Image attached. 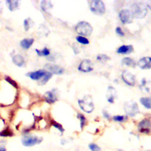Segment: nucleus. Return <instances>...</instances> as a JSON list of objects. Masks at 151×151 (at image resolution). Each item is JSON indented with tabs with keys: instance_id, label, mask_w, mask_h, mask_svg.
<instances>
[{
	"instance_id": "obj_18",
	"label": "nucleus",
	"mask_w": 151,
	"mask_h": 151,
	"mask_svg": "<svg viewBox=\"0 0 151 151\" xmlns=\"http://www.w3.org/2000/svg\"><path fill=\"white\" fill-rule=\"evenodd\" d=\"M34 40L33 39H24L20 42L21 47L25 50L29 49L32 45Z\"/></svg>"
},
{
	"instance_id": "obj_37",
	"label": "nucleus",
	"mask_w": 151,
	"mask_h": 151,
	"mask_svg": "<svg viewBox=\"0 0 151 151\" xmlns=\"http://www.w3.org/2000/svg\"><path fill=\"white\" fill-rule=\"evenodd\" d=\"M0 151H7V149L5 147L1 146L0 147Z\"/></svg>"
},
{
	"instance_id": "obj_36",
	"label": "nucleus",
	"mask_w": 151,
	"mask_h": 151,
	"mask_svg": "<svg viewBox=\"0 0 151 151\" xmlns=\"http://www.w3.org/2000/svg\"><path fill=\"white\" fill-rule=\"evenodd\" d=\"M102 113H103V116L104 118L107 119H110V116L109 115V113L107 112V110H103L102 111Z\"/></svg>"
},
{
	"instance_id": "obj_8",
	"label": "nucleus",
	"mask_w": 151,
	"mask_h": 151,
	"mask_svg": "<svg viewBox=\"0 0 151 151\" xmlns=\"http://www.w3.org/2000/svg\"><path fill=\"white\" fill-rule=\"evenodd\" d=\"M122 79L125 83L129 86H134L136 83L135 76L128 70H124L122 73Z\"/></svg>"
},
{
	"instance_id": "obj_32",
	"label": "nucleus",
	"mask_w": 151,
	"mask_h": 151,
	"mask_svg": "<svg viewBox=\"0 0 151 151\" xmlns=\"http://www.w3.org/2000/svg\"><path fill=\"white\" fill-rule=\"evenodd\" d=\"M89 148L91 151H102L101 147L95 143H90L89 145Z\"/></svg>"
},
{
	"instance_id": "obj_38",
	"label": "nucleus",
	"mask_w": 151,
	"mask_h": 151,
	"mask_svg": "<svg viewBox=\"0 0 151 151\" xmlns=\"http://www.w3.org/2000/svg\"><path fill=\"white\" fill-rule=\"evenodd\" d=\"M118 151H125V150H122V149H118Z\"/></svg>"
},
{
	"instance_id": "obj_7",
	"label": "nucleus",
	"mask_w": 151,
	"mask_h": 151,
	"mask_svg": "<svg viewBox=\"0 0 151 151\" xmlns=\"http://www.w3.org/2000/svg\"><path fill=\"white\" fill-rule=\"evenodd\" d=\"M121 21L123 24H128L132 23L133 16L131 10L128 9L122 10L119 14Z\"/></svg>"
},
{
	"instance_id": "obj_23",
	"label": "nucleus",
	"mask_w": 151,
	"mask_h": 151,
	"mask_svg": "<svg viewBox=\"0 0 151 151\" xmlns=\"http://www.w3.org/2000/svg\"><path fill=\"white\" fill-rule=\"evenodd\" d=\"M77 118L79 119L80 120V128L81 130H83L84 127L86 126V122H87V120L86 118H85V116L82 114L80 113H78L77 115Z\"/></svg>"
},
{
	"instance_id": "obj_6",
	"label": "nucleus",
	"mask_w": 151,
	"mask_h": 151,
	"mask_svg": "<svg viewBox=\"0 0 151 151\" xmlns=\"http://www.w3.org/2000/svg\"><path fill=\"white\" fill-rule=\"evenodd\" d=\"M43 141V138L36 136H24L21 139V143L24 146L31 147L39 144Z\"/></svg>"
},
{
	"instance_id": "obj_21",
	"label": "nucleus",
	"mask_w": 151,
	"mask_h": 151,
	"mask_svg": "<svg viewBox=\"0 0 151 151\" xmlns=\"http://www.w3.org/2000/svg\"><path fill=\"white\" fill-rule=\"evenodd\" d=\"M7 3L9 10L11 11L16 10L19 7L18 1H11V0H8V1H7Z\"/></svg>"
},
{
	"instance_id": "obj_5",
	"label": "nucleus",
	"mask_w": 151,
	"mask_h": 151,
	"mask_svg": "<svg viewBox=\"0 0 151 151\" xmlns=\"http://www.w3.org/2000/svg\"><path fill=\"white\" fill-rule=\"evenodd\" d=\"M90 11L97 15H103L106 12V7L101 0H93L90 4Z\"/></svg>"
},
{
	"instance_id": "obj_3",
	"label": "nucleus",
	"mask_w": 151,
	"mask_h": 151,
	"mask_svg": "<svg viewBox=\"0 0 151 151\" xmlns=\"http://www.w3.org/2000/svg\"><path fill=\"white\" fill-rule=\"evenodd\" d=\"M131 11L132 13L133 17L139 19L145 18L147 13L146 7L141 3L133 4L131 7Z\"/></svg>"
},
{
	"instance_id": "obj_28",
	"label": "nucleus",
	"mask_w": 151,
	"mask_h": 151,
	"mask_svg": "<svg viewBox=\"0 0 151 151\" xmlns=\"http://www.w3.org/2000/svg\"><path fill=\"white\" fill-rule=\"evenodd\" d=\"M112 119L115 122H124L128 120V117L123 115H116L112 118Z\"/></svg>"
},
{
	"instance_id": "obj_14",
	"label": "nucleus",
	"mask_w": 151,
	"mask_h": 151,
	"mask_svg": "<svg viewBox=\"0 0 151 151\" xmlns=\"http://www.w3.org/2000/svg\"><path fill=\"white\" fill-rule=\"evenodd\" d=\"M138 66L143 70H148L151 68V57H144L140 59L138 62Z\"/></svg>"
},
{
	"instance_id": "obj_16",
	"label": "nucleus",
	"mask_w": 151,
	"mask_h": 151,
	"mask_svg": "<svg viewBox=\"0 0 151 151\" xmlns=\"http://www.w3.org/2000/svg\"><path fill=\"white\" fill-rule=\"evenodd\" d=\"M134 51L133 46L132 45H123L120 46L116 52L121 54H129L132 53Z\"/></svg>"
},
{
	"instance_id": "obj_27",
	"label": "nucleus",
	"mask_w": 151,
	"mask_h": 151,
	"mask_svg": "<svg viewBox=\"0 0 151 151\" xmlns=\"http://www.w3.org/2000/svg\"><path fill=\"white\" fill-rule=\"evenodd\" d=\"M52 125L54 128H55L56 129H57L59 130V131L61 133V135H63V132H64V129L63 128V126H62L61 124L59 123L58 122H56V121H52Z\"/></svg>"
},
{
	"instance_id": "obj_10",
	"label": "nucleus",
	"mask_w": 151,
	"mask_h": 151,
	"mask_svg": "<svg viewBox=\"0 0 151 151\" xmlns=\"http://www.w3.org/2000/svg\"><path fill=\"white\" fill-rule=\"evenodd\" d=\"M78 70L83 73H89L93 70V64L89 59H85L79 64Z\"/></svg>"
},
{
	"instance_id": "obj_9",
	"label": "nucleus",
	"mask_w": 151,
	"mask_h": 151,
	"mask_svg": "<svg viewBox=\"0 0 151 151\" xmlns=\"http://www.w3.org/2000/svg\"><path fill=\"white\" fill-rule=\"evenodd\" d=\"M139 132L142 133H149L151 132V121L148 119L142 120L138 125Z\"/></svg>"
},
{
	"instance_id": "obj_22",
	"label": "nucleus",
	"mask_w": 151,
	"mask_h": 151,
	"mask_svg": "<svg viewBox=\"0 0 151 151\" xmlns=\"http://www.w3.org/2000/svg\"><path fill=\"white\" fill-rule=\"evenodd\" d=\"M52 76H53V74L51 73L50 72L47 71L46 74L44 75V76L41 80H40V82H39V84L42 86L46 85L49 82V80L52 78Z\"/></svg>"
},
{
	"instance_id": "obj_4",
	"label": "nucleus",
	"mask_w": 151,
	"mask_h": 151,
	"mask_svg": "<svg viewBox=\"0 0 151 151\" xmlns=\"http://www.w3.org/2000/svg\"><path fill=\"white\" fill-rule=\"evenodd\" d=\"M123 109L126 114L130 117L135 116L139 112V109L137 103L132 100L125 102Z\"/></svg>"
},
{
	"instance_id": "obj_11",
	"label": "nucleus",
	"mask_w": 151,
	"mask_h": 151,
	"mask_svg": "<svg viewBox=\"0 0 151 151\" xmlns=\"http://www.w3.org/2000/svg\"><path fill=\"white\" fill-rule=\"evenodd\" d=\"M44 68L51 73L57 75L62 74L64 72V69L63 67L54 64H46Z\"/></svg>"
},
{
	"instance_id": "obj_30",
	"label": "nucleus",
	"mask_w": 151,
	"mask_h": 151,
	"mask_svg": "<svg viewBox=\"0 0 151 151\" xmlns=\"http://www.w3.org/2000/svg\"><path fill=\"white\" fill-rule=\"evenodd\" d=\"M52 5L51 4V3L50 1H42L41 3V7L42 10L43 11H46L47 10L52 8Z\"/></svg>"
},
{
	"instance_id": "obj_17",
	"label": "nucleus",
	"mask_w": 151,
	"mask_h": 151,
	"mask_svg": "<svg viewBox=\"0 0 151 151\" xmlns=\"http://www.w3.org/2000/svg\"><path fill=\"white\" fill-rule=\"evenodd\" d=\"M13 62L18 67H23L25 64V61L22 56L20 54H16L12 58Z\"/></svg>"
},
{
	"instance_id": "obj_33",
	"label": "nucleus",
	"mask_w": 151,
	"mask_h": 151,
	"mask_svg": "<svg viewBox=\"0 0 151 151\" xmlns=\"http://www.w3.org/2000/svg\"><path fill=\"white\" fill-rule=\"evenodd\" d=\"M5 80H6V82H7L8 83H10L11 86H13L15 88H16V89L18 88V85H17V83L14 80H13L10 77H9V76L6 77Z\"/></svg>"
},
{
	"instance_id": "obj_12",
	"label": "nucleus",
	"mask_w": 151,
	"mask_h": 151,
	"mask_svg": "<svg viewBox=\"0 0 151 151\" xmlns=\"http://www.w3.org/2000/svg\"><path fill=\"white\" fill-rule=\"evenodd\" d=\"M46 72L47 71L45 70H39L38 71L28 73L27 74V75L33 80H41L44 76Z\"/></svg>"
},
{
	"instance_id": "obj_31",
	"label": "nucleus",
	"mask_w": 151,
	"mask_h": 151,
	"mask_svg": "<svg viewBox=\"0 0 151 151\" xmlns=\"http://www.w3.org/2000/svg\"><path fill=\"white\" fill-rule=\"evenodd\" d=\"M147 81L146 80L145 78H143L142 80V82H141V84H140V89L142 90H145L147 92H149V88L147 86Z\"/></svg>"
},
{
	"instance_id": "obj_13",
	"label": "nucleus",
	"mask_w": 151,
	"mask_h": 151,
	"mask_svg": "<svg viewBox=\"0 0 151 151\" xmlns=\"http://www.w3.org/2000/svg\"><path fill=\"white\" fill-rule=\"evenodd\" d=\"M116 97H117V92L115 88L111 86H109L107 87V90L106 93V98H107V102L111 104L114 103Z\"/></svg>"
},
{
	"instance_id": "obj_19",
	"label": "nucleus",
	"mask_w": 151,
	"mask_h": 151,
	"mask_svg": "<svg viewBox=\"0 0 151 151\" xmlns=\"http://www.w3.org/2000/svg\"><path fill=\"white\" fill-rule=\"evenodd\" d=\"M141 104L147 109H151V97H142L140 99Z\"/></svg>"
},
{
	"instance_id": "obj_24",
	"label": "nucleus",
	"mask_w": 151,
	"mask_h": 151,
	"mask_svg": "<svg viewBox=\"0 0 151 151\" xmlns=\"http://www.w3.org/2000/svg\"><path fill=\"white\" fill-rule=\"evenodd\" d=\"M14 136L13 131L8 128H6L1 132H0V136L2 137H12Z\"/></svg>"
},
{
	"instance_id": "obj_26",
	"label": "nucleus",
	"mask_w": 151,
	"mask_h": 151,
	"mask_svg": "<svg viewBox=\"0 0 151 151\" xmlns=\"http://www.w3.org/2000/svg\"><path fill=\"white\" fill-rule=\"evenodd\" d=\"M76 39L77 42H79V43L83 44V45H87L89 44V40L87 39V38L83 37V36H77L76 38Z\"/></svg>"
},
{
	"instance_id": "obj_39",
	"label": "nucleus",
	"mask_w": 151,
	"mask_h": 151,
	"mask_svg": "<svg viewBox=\"0 0 151 151\" xmlns=\"http://www.w3.org/2000/svg\"><path fill=\"white\" fill-rule=\"evenodd\" d=\"M146 151H151V150H146Z\"/></svg>"
},
{
	"instance_id": "obj_35",
	"label": "nucleus",
	"mask_w": 151,
	"mask_h": 151,
	"mask_svg": "<svg viewBox=\"0 0 151 151\" xmlns=\"http://www.w3.org/2000/svg\"><path fill=\"white\" fill-rule=\"evenodd\" d=\"M115 31H116V34H117L118 35H119V36H121V37H123V36L125 35L124 32L123 31L122 29L120 27H117L116 28Z\"/></svg>"
},
{
	"instance_id": "obj_25",
	"label": "nucleus",
	"mask_w": 151,
	"mask_h": 151,
	"mask_svg": "<svg viewBox=\"0 0 151 151\" xmlns=\"http://www.w3.org/2000/svg\"><path fill=\"white\" fill-rule=\"evenodd\" d=\"M35 52H36L37 54L39 56H49V54L50 53L49 49H48L46 47L44 48V49L42 50L35 49Z\"/></svg>"
},
{
	"instance_id": "obj_34",
	"label": "nucleus",
	"mask_w": 151,
	"mask_h": 151,
	"mask_svg": "<svg viewBox=\"0 0 151 151\" xmlns=\"http://www.w3.org/2000/svg\"><path fill=\"white\" fill-rule=\"evenodd\" d=\"M30 18L25 19L24 21V27L25 31H28L30 27Z\"/></svg>"
},
{
	"instance_id": "obj_29",
	"label": "nucleus",
	"mask_w": 151,
	"mask_h": 151,
	"mask_svg": "<svg viewBox=\"0 0 151 151\" xmlns=\"http://www.w3.org/2000/svg\"><path fill=\"white\" fill-rule=\"evenodd\" d=\"M96 60L99 61L106 62V61H107L108 60H110V58L109 56H108L106 54H99L96 56Z\"/></svg>"
},
{
	"instance_id": "obj_20",
	"label": "nucleus",
	"mask_w": 151,
	"mask_h": 151,
	"mask_svg": "<svg viewBox=\"0 0 151 151\" xmlns=\"http://www.w3.org/2000/svg\"><path fill=\"white\" fill-rule=\"evenodd\" d=\"M122 64L123 65H125L132 68H135L136 66V63H135V61L130 57L123 58L122 60Z\"/></svg>"
},
{
	"instance_id": "obj_2",
	"label": "nucleus",
	"mask_w": 151,
	"mask_h": 151,
	"mask_svg": "<svg viewBox=\"0 0 151 151\" xmlns=\"http://www.w3.org/2000/svg\"><path fill=\"white\" fill-rule=\"evenodd\" d=\"M75 30L80 36H90L93 32V27L86 21H80L75 27Z\"/></svg>"
},
{
	"instance_id": "obj_1",
	"label": "nucleus",
	"mask_w": 151,
	"mask_h": 151,
	"mask_svg": "<svg viewBox=\"0 0 151 151\" xmlns=\"http://www.w3.org/2000/svg\"><path fill=\"white\" fill-rule=\"evenodd\" d=\"M78 104L81 109L87 113H90L94 110L95 106L93 99L89 95L85 96L82 99L78 100Z\"/></svg>"
},
{
	"instance_id": "obj_15",
	"label": "nucleus",
	"mask_w": 151,
	"mask_h": 151,
	"mask_svg": "<svg viewBox=\"0 0 151 151\" xmlns=\"http://www.w3.org/2000/svg\"><path fill=\"white\" fill-rule=\"evenodd\" d=\"M43 97L45 101L49 104L54 103L57 100V97L54 90L47 92L44 95Z\"/></svg>"
}]
</instances>
